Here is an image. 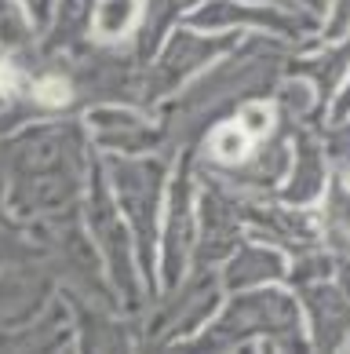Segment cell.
<instances>
[{
    "label": "cell",
    "instance_id": "1",
    "mask_svg": "<svg viewBox=\"0 0 350 354\" xmlns=\"http://www.w3.org/2000/svg\"><path fill=\"white\" fill-rule=\"evenodd\" d=\"M139 19V0H99L95 11V30L102 37H121Z\"/></svg>",
    "mask_w": 350,
    "mask_h": 354
},
{
    "label": "cell",
    "instance_id": "2",
    "mask_svg": "<svg viewBox=\"0 0 350 354\" xmlns=\"http://www.w3.org/2000/svg\"><path fill=\"white\" fill-rule=\"evenodd\" d=\"M249 147H252V136L244 132L241 124H226L212 136V153L219 157V161H230V165L244 161V157H249Z\"/></svg>",
    "mask_w": 350,
    "mask_h": 354
},
{
    "label": "cell",
    "instance_id": "3",
    "mask_svg": "<svg viewBox=\"0 0 350 354\" xmlns=\"http://www.w3.org/2000/svg\"><path fill=\"white\" fill-rule=\"evenodd\" d=\"M22 33H26V22L19 15V8L11 4V0H0V41H22Z\"/></svg>",
    "mask_w": 350,
    "mask_h": 354
},
{
    "label": "cell",
    "instance_id": "4",
    "mask_svg": "<svg viewBox=\"0 0 350 354\" xmlns=\"http://www.w3.org/2000/svg\"><path fill=\"white\" fill-rule=\"evenodd\" d=\"M237 124H241L252 139H259V136L270 128V110H266V106H244V113H241Z\"/></svg>",
    "mask_w": 350,
    "mask_h": 354
},
{
    "label": "cell",
    "instance_id": "5",
    "mask_svg": "<svg viewBox=\"0 0 350 354\" xmlns=\"http://www.w3.org/2000/svg\"><path fill=\"white\" fill-rule=\"evenodd\" d=\"M37 99L48 102V106H59V102L70 99V84L55 81V77H51V81H41V84H37Z\"/></svg>",
    "mask_w": 350,
    "mask_h": 354
}]
</instances>
